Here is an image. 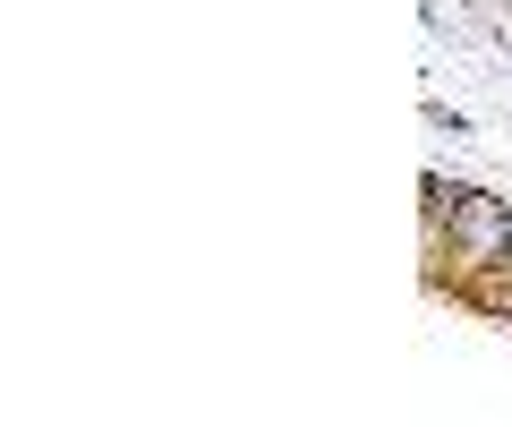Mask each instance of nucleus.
I'll return each instance as SVG.
<instances>
[{"label": "nucleus", "mask_w": 512, "mask_h": 427, "mask_svg": "<svg viewBox=\"0 0 512 427\" xmlns=\"http://www.w3.org/2000/svg\"><path fill=\"white\" fill-rule=\"evenodd\" d=\"M461 231H470L478 248H504V240H512V223L495 214V205H461Z\"/></svg>", "instance_id": "nucleus-1"}]
</instances>
